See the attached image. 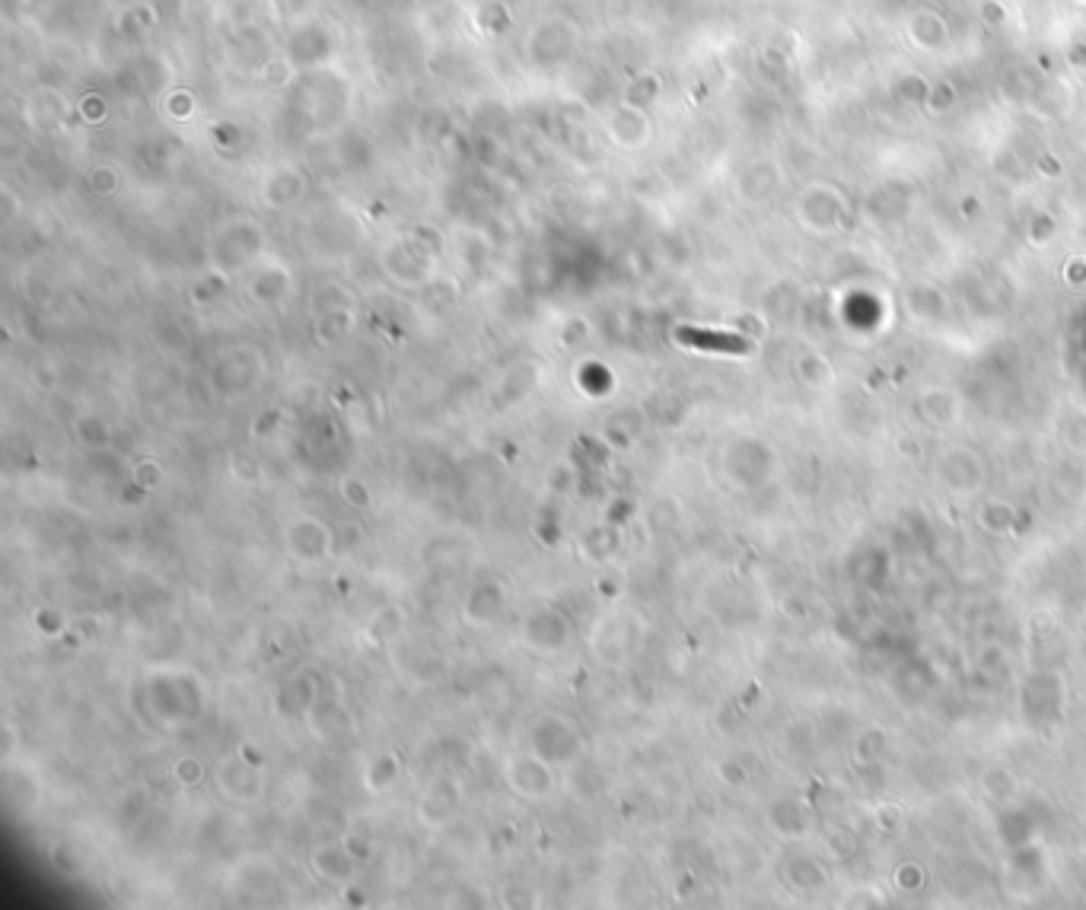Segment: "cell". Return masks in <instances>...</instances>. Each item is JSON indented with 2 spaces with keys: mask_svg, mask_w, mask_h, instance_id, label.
<instances>
[{
  "mask_svg": "<svg viewBox=\"0 0 1086 910\" xmlns=\"http://www.w3.org/2000/svg\"><path fill=\"white\" fill-rule=\"evenodd\" d=\"M676 338L701 350H720V354H746L749 350V341H743L739 335H720V331H704V328H679Z\"/></svg>",
  "mask_w": 1086,
  "mask_h": 910,
  "instance_id": "1",
  "label": "cell"
}]
</instances>
